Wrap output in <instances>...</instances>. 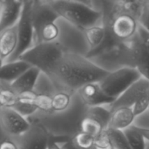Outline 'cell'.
I'll use <instances>...</instances> for the list:
<instances>
[{"label": "cell", "instance_id": "7", "mask_svg": "<svg viewBox=\"0 0 149 149\" xmlns=\"http://www.w3.org/2000/svg\"><path fill=\"white\" fill-rule=\"evenodd\" d=\"M111 31L113 36L121 42H127L130 40L137 33L138 21L134 16L129 14H122L116 16L110 23Z\"/></svg>", "mask_w": 149, "mask_h": 149}, {"label": "cell", "instance_id": "13", "mask_svg": "<svg viewBox=\"0 0 149 149\" xmlns=\"http://www.w3.org/2000/svg\"><path fill=\"white\" fill-rule=\"evenodd\" d=\"M128 42L132 49L135 68L143 78L149 81V52L141 45L135 35Z\"/></svg>", "mask_w": 149, "mask_h": 149}, {"label": "cell", "instance_id": "3", "mask_svg": "<svg viewBox=\"0 0 149 149\" xmlns=\"http://www.w3.org/2000/svg\"><path fill=\"white\" fill-rule=\"evenodd\" d=\"M66 52V49L57 42H42L33 45L19 60L36 67L48 76Z\"/></svg>", "mask_w": 149, "mask_h": 149}, {"label": "cell", "instance_id": "32", "mask_svg": "<svg viewBox=\"0 0 149 149\" xmlns=\"http://www.w3.org/2000/svg\"><path fill=\"white\" fill-rule=\"evenodd\" d=\"M47 149H62V148H61V147L59 146L58 143H55V141H53V139H52V135H50V136H49Z\"/></svg>", "mask_w": 149, "mask_h": 149}, {"label": "cell", "instance_id": "17", "mask_svg": "<svg viewBox=\"0 0 149 149\" xmlns=\"http://www.w3.org/2000/svg\"><path fill=\"white\" fill-rule=\"evenodd\" d=\"M135 118L132 107L119 108L111 113L109 127L124 131L132 126Z\"/></svg>", "mask_w": 149, "mask_h": 149}, {"label": "cell", "instance_id": "9", "mask_svg": "<svg viewBox=\"0 0 149 149\" xmlns=\"http://www.w3.org/2000/svg\"><path fill=\"white\" fill-rule=\"evenodd\" d=\"M23 7V1L0 0V32L17 24Z\"/></svg>", "mask_w": 149, "mask_h": 149}, {"label": "cell", "instance_id": "27", "mask_svg": "<svg viewBox=\"0 0 149 149\" xmlns=\"http://www.w3.org/2000/svg\"><path fill=\"white\" fill-rule=\"evenodd\" d=\"M135 36L141 45L149 52V32L139 23Z\"/></svg>", "mask_w": 149, "mask_h": 149}, {"label": "cell", "instance_id": "26", "mask_svg": "<svg viewBox=\"0 0 149 149\" xmlns=\"http://www.w3.org/2000/svg\"><path fill=\"white\" fill-rule=\"evenodd\" d=\"M132 108L135 117L146 111L149 108V93H147L140 97Z\"/></svg>", "mask_w": 149, "mask_h": 149}, {"label": "cell", "instance_id": "30", "mask_svg": "<svg viewBox=\"0 0 149 149\" xmlns=\"http://www.w3.org/2000/svg\"><path fill=\"white\" fill-rule=\"evenodd\" d=\"M138 23L149 32V9L145 4L143 10L138 19Z\"/></svg>", "mask_w": 149, "mask_h": 149}, {"label": "cell", "instance_id": "14", "mask_svg": "<svg viewBox=\"0 0 149 149\" xmlns=\"http://www.w3.org/2000/svg\"><path fill=\"white\" fill-rule=\"evenodd\" d=\"M31 67L32 66L30 64L22 60L2 64L0 69V79L1 82L11 84Z\"/></svg>", "mask_w": 149, "mask_h": 149}, {"label": "cell", "instance_id": "16", "mask_svg": "<svg viewBox=\"0 0 149 149\" xmlns=\"http://www.w3.org/2000/svg\"><path fill=\"white\" fill-rule=\"evenodd\" d=\"M0 58L1 62L5 61L16 50L18 43L17 26L0 32Z\"/></svg>", "mask_w": 149, "mask_h": 149}, {"label": "cell", "instance_id": "24", "mask_svg": "<svg viewBox=\"0 0 149 149\" xmlns=\"http://www.w3.org/2000/svg\"><path fill=\"white\" fill-rule=\"evenodd\" d=\"M70 95L67 93L61 91L52 96V110L55 111H63L68 106Z\"/></svg>", "mask_w": 149, "mask_h": 149}, {"label": "cell", "instance_id": "21", "mask_svg": "<svg viewBox=\"0 0 149 149\" xmlns=\"http://www.w3.org/2000/svg\"><path fill=\"white\" fill-rule=\"evenodd\" d=\"M87 116H91L98 121L103 125L104 130H106L109 127L111 112L109 109H106L103 106H94L89 107L87 111Z\"/></svg>", "mask_w": 149, "mask_h": 149}, {"label": "cell", "instance_id": "19", "mask_svg": "<svg viewBox=\"0 0 149 149\" xmlns=\"http://www.w3.org/2000/svg\"><path fill=\"white\" fill-rule=\"evenodd\" d=\"M80 130L83 133L87 134L93 138H97L104 132L103 125L91 116H85L80 122Z\"/></svg>", "mask_w": 149, "mask_h": 149}, {"label": "cell", "instance_id": "33", "mask_svg": "<svg viewBox=\"0 0 149 149\" xmlns=\"http://www.w3.org/2000/svg\"><path fill=\"white\" fill-rule=\"evenodd\" d=\"M138 129L140 132L142 133V135H143L144 138H146V140L149 141V129H146V128H141V127H138Z\"/></svg>", "mask_w": 149, "mask_h": 149}, {"label": "cell", "instance_id": "4", "mask_svg": "<svg viewBox=\"0 0 149 149\" xmlns=\"http://www.w3.org/2000/svg\"><path fill=\"white\" fill-rule=\"evenodd\" d=\"M141 78L135 68L124 67L109 72L99 84L105 94L116 100Z\"/></svg>", "mask_w": 149, "mask_h": 149}, {"label": "cell", "instance_id": "29", "mask_svg": "<svg viewBox=\"0 0 149 149\" xmlns=\"http://www.w3.org/2000/svg\"><path fill=\"white\" fill-rule=\"evenodd\" d=\"M13 109L16 111L18 112L20 114H21L22 116H29V115L33 114V113L36 111L38 110L35 106H33V105L28 104V103H20V102H17V104L13 108Z\"/></svg>", "mask_w": 149, "mask_h": 149}, {"label": "cell", "instance_id": "31", "mask_svg": "<svg viewBox=\"0 0 149 149\" xmlns=\"http://www.w3.org/2000/svg\"><path fill=\"white\" fill-rule=\"evenodd\" d=\"M0 149H18V148H17V146H16L13 141L6 140V141H3V142L1 143Z\"/></svg>", "mask_w": 149, "mask_h": 149}, {"label": "cell", "instance_id": "10", "mask_svg": "<svg viewBox=\"0 0 149 149\" xmlns=\"http://www.w3.org/2000/svg\"><path fill=\"white\" fill-rule=\"evenodd\" d=\"M60 16L53 10L49 1H33L32 7V22H33L34 37L38 34L43 26L48 23H55Z\"/></svg>", "mask_w": 149, "mask_h": 149}, {"label": "cell", "instance_id": "25", "mask_svg": "<svg viewBox=\"0 0 149 149\" xmlns=\"http://www.w3.org/2000/svg\"><path fill=\"white\" fill-rule=\"evenodd\" d=\"M95 140V138L81 132L71 138L76 149H90L94 146Z\"/></svg>", "mask_w": 149, "mask_h": 149}, {"label": "cell", "instance_id": "15", "mask_svg": "<svg viewBox=\"0 0 149 149\" xmlns=\"http://www.w3.org/2000/svg\"><path fill=\"white\" fill-rule=\"evenodd\" d=\"M41 73L42 71L36 67H31L17 80L10 84V88L18 95L22 93L33 91V88Z\"/></svg>", "mask_w": 149, "mask_h": 149}, {"label": "cell", "instance_id": "5", "mask_svg": "<svg viewBox=\"0 0 149 149\" xmlns=\"http://www.w3.org/2000/svg\"><path fill=\"white\" fill-rule=\"evenodd\" d=\"M33 1H23L21 16L17 23L18 43L14 53L5 61L13 62L19 60L21 55L33 47L34 42V31L32 22V7Z\"/></svg>", "mask_w": 149, "mask_h": 149}, {"label": "cell", "instance_id": "20", "mask_svg": "<svg viewBox=\"0 0 149 149\" xmlns=\"http://www.w3.org/2000/svg\"><path fill=\"white\" fill-rule=\"evenodd\" d=\"M123 132L131 149H146V138L138 130V127L132 125Z\"/></svg>", "mask_w": 149, "mask_h": 149}, {"label": "cell", "instance_id": "28", "mask_svg": "<svg viewBox=\"0 0 149 149\" xmlns=\"http://www.w3.org/2000/svg\"><path fill=\"white\" fill-rule=\"evenodd\" d=\"M93 148L94 149H114L109 136L105 131L100 136L95 138Z\"/></svg>", "mask_w": 149, "mask_h": 149}, {"label": "cell", "instance_id": "1", "mask_svg": "<svg viewBox=\"0 0 149 149\" xmlns=\"http://www.w3.org/2000/svg\"><path fill=\"white\" fill-rule=\"evenodd\" d=\"M109 74L86 57L67 51L48 77L65 90H79L87 84L100 82Z\"/></svg>", "mask_w": 149, "mask_h": 149}, {"label": "cell", "instance_id": "11", "mask_svg": "<svg viewBox=\"0 0 149 149\" xmlns=\"http://www.w3.org/2000/svg\"><path fill=\"white\" fill-rule=\"evenodd\" d=\"M79 93L82 101L89 107L111 105L116 100L105 94L99 82L86 84L79 90Z\"/></svg>", "mask_w": 149, "mask_h": 149}, {"label": "cell", "instance_id": "18", "mask_svg": "<svg viewBox=\"0 0 149 149\" xmlns=\"http://www.w3.org/2000/svg\"><path fill=\"white\" fill-rule=\"evenodd\" d=\"M86 40L92 49H95L100 46L104 41L106 34V29L104 26H94L84 31Z\"/></svg>", "mask_w": 149, "mask_h": 149}, {"label": "cell", "instance_id": "23", "mask_svg": "<svg viewBox=\"0 0 149 149\" xmlns=\"http://www.w3.org/2000/svg\"><path fill=\"white\" fill-rule=\"evenodd\" d=\"M6 87L1 86L0 91V103L1 107L13 108L18 102V95L16 94L10 84H6Z\"/></svg>", "mask_w": 149, "mask_h": 149}, {"label": "cell", "instance_id": "34", "mask_svg": "<svg viewBox=\"0 0 149 149\" xmlns=\"http://www.w3.org/2000/svg\"><path fill=\"white\" fill-rule=\"evenodd\" d=\"M146 7L149 9V1H146Z\"/></svg>", "mask_w": 149, "mask_h": 149}, {"label": "cell", "instance_id": "12", "mask_svg": "<svg viewBox=\"0 0 149 149\" xmlns=\"http://www.w3.org/2000/svg\"><path fill=\"white\" fill-rule=\"evenodd\" d=\"M24 135L21 149H47L50 134L42 125L31 128Z\"/></svg>", "mask_w": 149, "mask_h": 149}, {"label": "cell", "instance_id": "8", "mask_svg": "<svg viewBox=\"0 0 149 149\" xmlns=\"http://www.w3.org/2000/svg\"><path fill=\"white\" fill-rule=\"evenodd\" d=\"M147 93H149V81L142 77L110 105L109 110L112 113L119 108L132 107L140 97Z\"/></svg>", "mask_w": 149, "mask_h": 149}, {"label": "cell", "instance_id": "6", "mask_svg": "<svg viewBox=\"0 0 149 149\" xmlns=\"http://www.w3.org/2000/svg\"><path fill=\"white\" fill-rule=\"evenodd\" d=\"M0 120L3 129L9 135H24L31 129L30 123L13 108L1 107Z\"/></svg>", "mask_w": 149, "mask_h": 149}, {"label": "cell", "instance_id": "2", "mask_svg": "<svg viewBox=\"0 0 149 149\" xmlns=\"http://www.w3.org/2000/svg\"><path fill=\"white\" fill-rule=\"evenodd\" d=\"M49 2L60 17L83 31L96 26L103 18V12L94 10L84 1L56 0Z\"/></svg>", "mask_w": 149, "mask_h": 149}, {"label": "cell", "instance_id": "22", "mask_svg": "<svg viewBox=\"0 0 149 149\" xmlns=\"http://www.w3.org/2000/svg\"><path fill=\"white\" fill-rule=\"evenodd\" d=\"M104 131L109 136L114 149H131L123 131L111 127Z\"/></svg>", "mask_w": 149, "mask_h": 149}]
</instances>
